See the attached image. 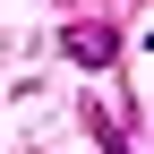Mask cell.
Instances as JSON below:
<instances>
[{
  "label": "cell",
  "instance_id": "6da1fadb",
  "mask_svg": "<svg viewBox=\"0 0 154 154\" xmlns=\"http://www.w3.org/2000/svg\"><path fill=\"white\" fill-rule=\"evenodd\" d=\"M60 51L77 69H111V60H120V34H111L103 17H77V26H60Z\"/></svg>",
  "mask_w": 154,
  "mask_h": 154
},
{
  "label": "cell",
  "instance_id": "7a4b0ae2",
  "mask_svg": "<svg viewBox=\"0 0 154 154\" xmlns=\"http://www.w3.org/2000/svg\"><path fill=\"white\" fill-rule=\"evenodd\" d=\"M86 120H94V137H103V154H137V146L120 137V120H111V111H86Z\"/></svg>",
  "mask_w": 154,
  "mask_h": 154
}]
</instances>
